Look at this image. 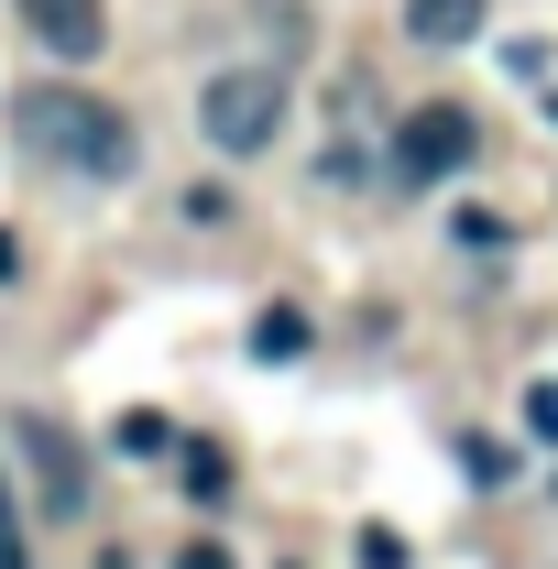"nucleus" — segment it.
<instances>
[{"label":"nucleus","instance_id":"obj_1","mask_svg":"<svg viewBox=\"0 0 558 569\" xmlns=\"http://www.w3.org/2000/svg\"><path fill=\"white\" fill-rule=\"evenodd\" d=\"M22 142L56 153V164H77V176H132L142 164L132 121L110 99H88V88H22Z\"/></svg>","mask_w":558,"mask_h":569},{"label":"nucleus","instance_id":"obj_2","mask_svg":"<svg viewBox=\"0 0 558 569\" xmlns=\"http://www.w3.org/2000/svg\"><path fill=\"white\" fill-rule=\"evenodd\" d=\"M285 121V77L275 67H219L209 88H198V132L219 142V153H263Z\"/></svg>","mask_w":558,"mask_h":569},{"label":"nucleus","instance_id":"obj_3","mask_svg":"<svg viewBox=\"0 0 558 569\" xmlns=\"http://www.w3.org/2000/svg\"><path fill=\"white\" fill-rule=\"evenodd\" d=\"M471 142H482V121H471L460 99L406 110V121H395V187H449V176L471 164Z\"/></svg>","mask_w":558,"mask_h":569},{"label":"nucleus","instance_id":"obj_4","mask_svg":"<svg viewBox=\"0 0 558 569\" xmlns=\"http://www.w3.org/2000/svg\"><path fill=\"white\" fill-rule=\"evenodd\" d=\"M22 460H33V503H44V515H88L99 471H88V449H77L56 417H22Z\"/></svg>","mask_w":558,"mask_h":569},{"label":"nucleus","instance_id":"obj_5","mask_svg":"<svg viewBox=\"0 0 558 569\" xmlns=\"http://www.w3.org/2000/svg\"><path fill=\"white\" fill-rule=\"evenodd\" d=\"M22 33H33L44 56H67V67H88V56L110 44V0H22Z\"/></svg>","mask_w":558,"mask_h":569},{"label":"nucleus","instance_id":"obj_6","mask_svg":"<svg viewBox=\"0 0 558 569\" xmlns=\"http://www.w3.org/2000/svg\"><path fill=\"white\" fill-rule=\"evenodd\" d=\"M482 11L492 0H406V33H417V44H471Z\"/></svg>","mask_w":558,"mask_h":569},{"label":"nucleus","instance_id":"obj_7","mask_svg":"<svg viewBox=\"0 0 558 569\" xmlns=\"http://www.w3.org/2000/svg\"><path fill=\"white\" fill-rule=\"evenodd\" d=\"M252 351H263V361H296V351H307V318H296V307H263V318H252Z\"/></svg>","mask_w":558,"mask_h":569},{"label":"nucleus","instance_id":"obj_8","mask_svg":"<svg viewBox=\"0 0 558 569\" xmlns=\"http://www.w3.org/2000/svg\"><path fill=\"white\" fill-rule=\"evenodd\" d=\"M460 471H471V482H515V449H504V438H460Z\"/></svg>","mask_w":558,"mask_h":569},{"label":"nucleus","instance_id":"obj_9","mask_svg":"<svg viewBox=\"0 0 558 569\" xmlns=\"http://www.w3.org/2000/svg\"><path fill=\"white\" fill-rule=\"evenodd\" d=\"M176 460H187L176 482H187V493H198V503H219V493H230V460H219V449H176Z\"/></svg>","mask_w":558,"mask_h":569},{"label":"nucleus","instance_id":"obj_10","mask_svg":"<svg viewBox=\"0 0 558 569\" xmlns=\"http://www.w3.org/2000/svg\"><path fill=\"white\" fill-rule=\"evenodd\" d=\"M361 569H406V537L395 526H361Z\"/></svg>","mask_w":558,"mask_h":569},{"label":"nucleus","instance_id":"obj_11","mask_svg":"<svg viewBox=\"0 0 558 569\" xmlns=\"http://www.w3.org/2000/svg\"><path fill=\"white\" fill-rule=\"evenodd\" d=\"M0 569H33L22 559V515H11V471H0Z\"/></svg>","mask_w":558,"mask_h":569},{"label":"nucleus","instance_id":"obj_12","mask_svg":"<svg viewBox=\"0 0 558 569\" xmlns=\"http://www.w3.org/2000/svg\"><path fill=\"white\" fill-rule=\"evenodd\" d=\"M121 449H142V460H153V449H176V427H165V417H121Z\"/></svg>","mask_w":558,"mask_h":569},{"label":"nucleus","instance_id":"obj_13","mask_svg":"<svg viewBox=\"0 0 558 569\" xmlns=\"http://www.w3.org/2000/svg\"><path fill=\"white\" fill-rule=\"evenodd\" d=\"M526 427H537V438H558V383H537V395H526Z\"/></svg>","mask_w":558,"mask_h":569},{"label":"nucleus","instance_id":"obj_14","mask_svg":"<svg viewBox=\"0 0 558 569\" xmlns=\"http://www.w3.org/2000/svg\"><path fill=\"white\" fill-rule=\"evenodd\" d=\"M176 569H241V559H230L219 537H198V548H176Z\"/></svg>","mask_w":558,"mask_h":569}]
</instances>
